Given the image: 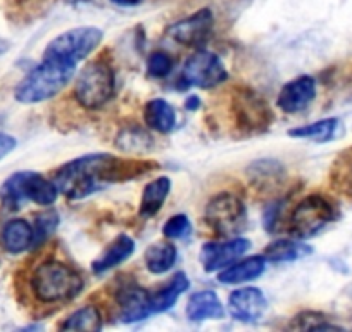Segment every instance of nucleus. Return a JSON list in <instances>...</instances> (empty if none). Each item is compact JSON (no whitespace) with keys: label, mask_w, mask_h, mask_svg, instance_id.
<instances>
[{"label":"nucleus","mask_w":352,"mask_h":332,"mask_svg":"<svg viewBox=\"0 0 352 332\" xmlns=\"http://www.w3.org/2000/svg\"><path fill=\"white\" fill-rule=\"evenodd\" d=\"M157 168L152 161L121 159L106 152H96L66 163L56 172V182L60 194L69 199H83L111 182H124Z\"/></svg>","instance_id":"obj_1"},{"label":"nucleus","mask_w":352,"mask_h":332,"mask_svg":"<svg viewBox=\"0 0 352 332\" xmlns=\"http://www.w3.org/2000/svg\"><path fill=\"white\" fill-rule=\"evenodd\" d=\"M33 294L43 304L66 303L81 293L85 280L78 270L57 260L40 263L30 279Z\"/></svg>","instance_id":"obj_2"},{"label":"nucleus","mask_w":352,"mask_h":332,"mask_svg":"<svg viewBox=\"0 0 352 332\" xmlns=\"http://www.w3.org/2000/svg\"><path fill=\"white\" fill-rule=\"evenodd\" d=\"M74 64L43 57L42 63L19 81L14 90L16 101L23 104H38L52 99L66 89L74 76Z\"/></svg>","instance_id":"obj_3"},{"label":"nucleus","mask_w":352,"mask_h":332,"mask_svg":"<svg viewBox=\"0 0 352 332\" xmlns=\"http://www.w3.org/2000/svg\"><path fill=\"white\" fill-rule=\"evenodd\" d=\"M114 90H116V76L113 66L106 59L99 57L88 63L78 74L74 83V99L83 110L96 111L113 99Z\"/></svg>","instance_id":"obj_4"},{"label":"nucleus","mask_w":352,"mask_h":332,"mask_svg":"<svg viewBox=\"0 0 352 332\" xmlns=\"http://www.w3.org/2000/svg\"><path fill=\"white\" fill-rule=\"evenodd\" d=\"M57 194L59 189L56 182L36 172H18L0 187V199L9 209H19L28 201L40 206H50L56 203Z\"/></svg>","instance_id":"obj_5"},{"label":"nucleus","mask_w":352,"mask_h":332,"mask_svg":"<svg viewBox=\"0 0 352 332\" xmlns=\"http://www.w3.org/2000/svg\"><path fill=\"white\" fill-rule=\"evenodd\" d=\"M102 30L96 28V26H81V28L67 30V32L57 35L47 45L43 57L76 66L80 61L87 59L99 47V43L102 42Z\"/></svg>","instance_id":"obj_6"},{"label":"nucleus","mask_w":352,"mask_h":332,"mask_svg":"<svg viewBox=\"0 0 352 332\" xmlns=\"http://www.w3.org/2000/svg\"><path fill=\"white\" fill-rule=\"evenodd\" d=\"M333 220L335 206L324 196L311 194L294 208L289 220V232L299 240L309 239Z\"/></svg>","instance_id":"obj_7"},{"label":"nucleus","mask_w":352,"mask_h":332,"mask_svg":"<svg viewBox=\"0 0 352 332\" xmlns=\"http://www.w3.org/2000/svg\"><path fill=\"white\" fill-rule=\"evenodd\" d=\"M204 218L212 232L219 237H232L245 227L247 211L239 196L221 192L206 205Z\"/></svg>","instance_id":"obj_8"},{"label":"nucleus","mask_w":352,"mask_h":332,"mask_svg":"<svg viewBox=\"0 0 352 332\" xmlns=\"http://www.w3.org/2000/svg\"><path fill=\"white\" fill-rule=\"evenodd\" d=\"M236 123L245 132H264L273 123L272 107L256 92L249 89L239 90L233 99Z\"/></svg>","instance_id":"obj_9"},{"label":"nucleus","mask_w":352,"mask_h":332,"mask_svg":"<svg viewBox=\"0 0 352 332\" xmlns=\"http://www.w3.org/2000/svg\"><path fill=\"white\" fill-rule=\"evenodd\" d=\"M184 80L199 89H212L228 80V71L216 54L199 50L185 63Z\"/></svg>","instance_id":"obj_10"},{"label":"nucleus","mask_w":352,"mask_h":332,"mask_svg":"<svg viewBox=\"0 0 352 332\" xmlns=\"http://www.w3.org/2000/svg\"><path fill=\"white\" fill-rule=\"evenodd\" d=\"M250 249V240L245 237H232L226 240H214L202 246L201 263L206 272H218L233 265Z\"/></svg>","instance_id":"obj_11"},{"label":"nucleus","mask_w":352,"mask_h":332,"mask_svg":"<svg viewBox=\"0 0 352 332\" xmlns=\"http://www.w3.org/2000/svg\"><path fill=\"white\" fill-rule=\"evenodd\" d=\"M212 26H214V14L211 9H201L169 26L168 35L182 45L199 47L209 39Z\"/></svg>","instance_id":"obj_12"},{"label":"nucleus","mask_w":352,"mask_h":332,"mask_svg":"<svg viewBox=\"0 0 352 332\" xmlns=\"http://www.w3.org/2000/svg\"><path fill=\"white\" fill-rule=\"evenodd\" d=\"M118 307H120V318L124 324L145 320L151 311V294L144 287L135 282L123 284L116 294Z\"/></svg>","instance_id":"obj_13"},{"label":"nucleus","mask_w":352,"mask_h":332,"mask_svg":"<svg viewBox=\"0 0 352 332\" xmlns=\"http://www.w3.org/2000/svg\"><path fill=\"white\" fill-rule=\"evenodd\" d=\"M268 308V301L263 291L257 287H242L230 294L228 310L233 318L240 322L259 320Z\"/></svg>","instance_id":"obj_14"},{"label":"nucleus","mask_w":352,"mask_h":332,"mask_svg":"<svg viewBox=\"0 0 352 332\" xmlns=\"http://www.w3.org/2000/svg\"><path fill=\"white\" fill-rule=\"evenodd\" d=\"M316 97V80L313 76H299L289 81L278 96V107L285 113H300Z\"/></svg>","instance_id":"obj_15"},{"label":"nucleus","mask_w":352,"mask_h":332,"mask_svg":"<svg viewBox=\"0 0 352 332\" xmlns=\"http://www.w3.org/2000/svg\"><path fill=\"white\" fill-rule=\"evenodd\" d=\"M0 240H2V247L6 251L11 255H19V253H25L30 247H33L35 230H33L32 223L23 218L9 220L2 229Z\"/></svg>","instance_id":"obj_16"},{"label":"nucleus","mask_w":352,"mask_h":332,"mask_svg":"<svg viewBox=\"0 0 352 332\" xmlns=\"http://www.w3.org/2000/svg\"><path fill=\"white\" fill-rule=\"evenodd\" d=\"M266 262L264 255L249 256L245 260L233 263V265L226 267L218 273V280L221 284H242L249 282V280L257 279L266 270Z\"/></svg>","instance_id":"obj_17"},{"label":"nucleus","mask_w":352,"mask_h":332,"mask_svg":"<svg viewBox=\"0 0 352 332\" xmlns=\"http://www.w3.org/2000/svg\"><path fill=\"white\" fill-rule=\"evenodd\" d=\"M135 251V240L128 236H118L109 246L106 247V251L92 263L94 273H104L107 270L114 269V267L121 265L126 262Z\"/></svg>","instance_id":"obj_18"},{"label":"nucleus","mask_w":352,"mask_h":332,"mask_svg":"<svg viewBox=\"0 0 352 332\" xmlns=\"http://www.w3.org/2000/svg\"><path fill=\"white\" fill-rule=\"evenodd\" d=\"M190 287V280L184 272H178L176 276L171 277L166 286L151 294V311L152 313H161V311H168L169 308L175 307V303L180 300L182 294Z\"/></svg>","instance_id":"obj_19"},{"label":"nucleus","mask_w":352,"mask_h":332,"mask_svg":"<svg viewBox=\"0 0 352 332\" xmlns=\"http://www.w3.org/2000/svg\"><path fill=\"white\" fill-rule=\"evenodd\" d=\"M187 315L194 322L206 320V318H223L225 308L214 291H201V293L190 296V301L187 304Z\"/></svg>","instance_id":"obj_20"},{"label":"nucleus","mask_w":352,"mask_h":332,"mask_svg":"<svg viewBox=\"0 0 352 332\" xmlns=\"http://www.w3.org/2000/svg\"><path fill=\"white\" fill-rule=\"evenodd\" d=\"M145 123L159 134H169L176 125V114L171 104L164 99H152L145 104Z\"/></svg>","instance_id":"obj_21"},{"label":"nucleus","mask_w":352,"mask_h":332,"mask_svg":"<svg viewBox=\"0 0 352 332\" xmlns=\"http://www.w3.org/2000/svg\"><path fill=\"white\" fill-rule=\"evenodd\" d=\"M311 255V247L299 239H278L266 246L264 258L273 263L296 262Z\"/></svg>","instance_id":"obj_22"},{"label":"nucleus","mask_w":352,"mask_h":332,"mask_svg":"<svg viewBox=\"0 0 352 332\" xmlns=\"http://www.w3.org/2000/svg\"><path fill=\"white\" fill-rule=\"evenodd\" d=\"M169 191H171V180L168 177H159L152 180L151 184H147V187L144 189V194H142L140 215L145 218L157 215V211L168 199Z\"/></svg>","instance_id":"obj_23"},{"label":"nucleus","mask_w":352,"mask_h":332,"mask_svg":"<svg viewBox=\"0 0 352 332\" xmlns=\"http://www.w3.org/2000/svg\"><path fill=\"white\" fill-rule=\"evenodd\" d=\"M178 253L171 242L152 244L145 251V265L152 273H166L175 267Z\"/></svg>","instance_id":"obj_24"},{"label":"nucleus","mask_w":352,"mask_h":332,"mask_svg":"<svg viewBox=\"0 0 352 332\" xmlns=\"http://www.w3.org/2000/svg\"><path fill=\"white\" fill-rule=\"evenodd\" d=\"M63 331H100L102 329V317H100L99 310L96 307H81L80 310L74 311L73 315L66 318L60 324Z\"/></svg>","instance_id":"obj_25"},{"label":"nucleus","mask_w":352,"mask_h":332,"mask_svg":"<svg viewBox=\"0 0 352 332\" xmlns=\"http://www.w3.org/2000/svg\"><path fill=\"white\" fill-rule=\"evenodd\" d=\"M337 127V118H324V120L314 121V123L304 125V127L292 128V130L289 132V135L294 138H309V141L327 142L333 138Z\"/></svg>","instance_id":"obj_26"},{"label":"nucleus","mask_w":352,"mask_h":332,"mask_svg":"<svg viewBox=\"0 0 352 332\" xmlns=\"http://www.w3.org/2000/svg\"><path fill=\"white\" fill-rule=\"evenodd\" d=\"M154 141L151 135L140 127H128L120 132L116 138V147L124 152H135V154H142L147 152L152 147Z\"/></svg>","instance_id":"obj_27"},{"label":"nucleus","mask_w":352,"mask_h":332,"mask_svg":"<svg viewBox=\"0 0 352 332\" xmlns=\"http://www.w3.org/2000/svg\"><path fill=\"white\" fill-rule=\"evenodd\" d=\"M290 329H306V331H338L340 327L331 325L323 313L318 311H304L294 318Z\"/></svg>","instance_id":"obj_28"},{"label":"nucleus","mask_w":352,"mask_h":332,"mask_svg":"<svg viewBox=\"0 0 352 332\" xmlns=\"http://www.w3.org/2000/svg\"><path fill=\"white\" fill-rule=\"evenodd\" d=\"M57 223H59V216L54 209H49V211H43L36 216V222L33 230H35V242H33V247H38L43 240L49 239L54 234V230L57 229Z\"/></svg>","instance_id":"obj_29"},{"label":"nucleus","mask_w":352,"mask_h":332,"mask_svg":"<svg viewBox=\"0 0 352 332\" xmlns=\"http://www.w3.org/2000/svg\"><path fill=\"white\" fill-rule=\"evenodd\" d=\"M173 66H175V61L169 56L168 52H152L151 57L147 61V71L151 76L154 78H164L171 73Z\"/></svg>","instance_id":"obj_30"},{"label":"nucleus","mask_w":352,"mask_h":332,"mask_svg":"<svg viewBox=\"0 0 352 332\" xmlns=\"http://www.w3.org/2000/svg\"><path fill=\"white\" fill-rule=\"evenodd\" d=\"M192 230L190 220L187 215H175L166 222L162 234H164L168 239H182V237L188 236Z\"/></svg>","instance_id":"obj_31"},{"label":"nucleus","mask_w":352,"mask_h":332,"mask_svg":"<svg viewBox=\"0 0 352 332\" xmlns=\"http://www.w3.org/2000/svg\"><path fill=\"white\" fill-rule=\"evenodd\" d=\"M16 145H18V142H16V138L12 135L0 132V159H4L6 156L11 154L16 149Z\"/></svg>","instance_id":"obj_32"},{"label":"nucleus","mask_w":352,"mask_h":332,"mask_svg":"<svg viewBox=\"0 0 352 332\" xmlns=\"http://www.w3.org/2000/svg\"><path fill=\"white\" fill-rule=\"evenodd\" d=\"M113 4L123 6V8H133V6H138L142 0H111Z\"/></svg>","instance_id":"obj_33"},{"label":"nucleus","mask_w":352,"mask_h":332,"mask_svg":"<svg viewBox=\"0 0 352 332\" xmlns=\"http://www.w3.org/2000/svg\"><path fill=\"white\" fill-rule=\"evenodd\" d=\"M185 106H187L188 110H195V107L199 106V99H197V97H195V96H192L190 99L187 101V104H185Z\"/></svg>","instance_id":"obj_34"},{"label":"nucleus","mask_w":352,"mask_h":332,"mask_svg":"<svg viewBox=\"0 0 352 332\" xmlns=\"http://www.w3.org/2000/svg\"><path fill=\"white\" fill-rule=\"evenodd\" d=\"M345 184H347V189L352 192V163H351V168H349L347 172V180H345Z\"/></svg>","instance_id":"obj_35"},{"label":"nucleus","mask_w":352,"mask_h":332,"mask_svg":"<svg viewBox=\"0 0 352 332\" xmlns=\"http://www.w3.org/2000/svg\"><path fill=\"white\" fill-rule=\"evenodd\" d=\"M73 4H81V2H92V0H69Z\"/></svg>","instance_id":"obj_36"}]
</instances>
